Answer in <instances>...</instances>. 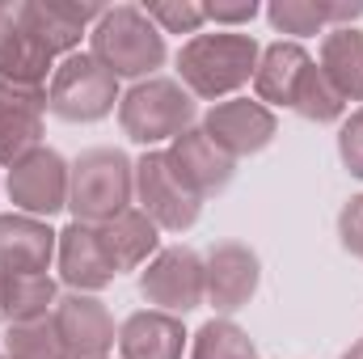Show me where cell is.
I'll return each instance as SVG.
<instances>
[{"mask_svg": "<svg viewBox=\"0 0 363 359\" xmlns=\"http://www.w3.org/2000/svg\"><path fill=\"white\" fill-rule=\"evenodd\" d=\"M190 359H262V355H258V347L250 343V334H245L237 321L216 317V321H207V326L194 334Z\"/></svg>", "mask_w": 363, "mask_h": 359, "instance_id": "cb8c5ba5", "label": "cell"}, {"mask_svg": "<svg viewBox=\"0 0 363 359\" xmlns=\"http://www.w3.org/2000/svg\"><path fill=\"white\" fill-rule=\"evenodd\" d=\"M101 4H64V0H30L17 4V26L47 43L55 55H77L81 34L101 21Z\"/></svg>", "mask_w": 363, "mask_h": 359, "instance_id": "4fadbf2b", "label": "cell"}, {"mask_svg": "<svg viewBox=\"0 0 363 359\" xmlns=\"http://www.w3.org/2000/svg\"><path fill=\"white\" fill-rule=\"evenodd\" d=\"M93 228H97V241H101V250H106L114 275L140 270V267H148V258H157V245H161L157 233H161V228H157L140 207H127V211H118L114 220L93 224Z\"/></svg>", "mask_w": 363, "mask_h": 359, "instance_id": "2e32d148", "label": "cell"}, {"mask_svg": "<svg viewBox=\"0 0 363 359\" xmlns=\"http://www.w3.org/2000/svg\"><path fill=\"white\" fill-rule=\"evenodd\" d=\"M355 17H363V4H330V26L338 21V30H342V26L355 21Z\"/></svg>", "mask_w": 363, "mask_h": 359, "instance_id": "4dcf8cb0", "label": "cell"}, {"mask_svg": "<svg viewBox=\"0 0 363 359\" xmlns=\"http://www.w3.org/2000/svg\"><path fill=\"white\" fill-rule=\"evenodd\" d=\"M4 347H9L4 355H13V359H64V347H60V334H55L51 317L9 326Z\"/></svg>", "mask_w": 363, "mask_h": 359, "instance_id": "d4e9b609", "label": "cell"}, {"mask_svg": "<svg viewBox=\"0 0 363 359\" xmlns=\"http://www.w3.org/2000/svg\"><path fill=\"white\" fill-rule=\"evenodd\" d=\"M55 279L51 275H21V270L0 267V321L21 326V321H38L51 317L55 309Z\"/></svg>", "mask_w": 363, "mask_h": 359, "instance_id": "ac0fdd59", "label": "cell"}, {"mask_svg": "<svg viewBox=\"0 0 363 359\" xmlns=\"http://www.w3.org/2000/svg\"><path fill=\"white\" fill-rule=\"evenodd\" d=\"M60 233H51L47 220L26 216V211H9L0 216V267L21 270V275H47L55 258Z\"/></svg>", "mask_w": 363, "mask_h": 359, "instance_id": "5bb4252c", "label": "cell"}, {"mask_svg": "<svg viewBox=\"0 0 363 359\" xmlns=\"http://www.w3.org/2000/svg\"><path fill=\"white\" fill-rule=\"evenodd\" d=\"M186 330L174 313L140 309L118 326V355L123 359H182Z\"/></svg>", "mask_w": 363, "mask_h": 359, "instance_id": "e0dca14e", "label": "cell"}, {"mask_svg": "<svg viewBox=\"0 0 363 359\" xmlns=\"http://www.w3.org/2000/svg\"><path fill=\"white\" fill-rule=\"evenodd\" d=\"M203 263H207V304L220 317H228V313H237L254 300L258 279H262V263L250 245L220 241V245H211V254Z\"/></svg>", "mask_w": 363, "mask_h": 359, "instance_id": "30bf717a", "label": "cell"}, {"mask_svg": "<svg viewBox=\"0 0 363 359\" xmlns=\"http://www.w3.org/2000/svg\"><path fill=\"white\" fill-rule=\"evenodd\" d=\"M338 157H342V165L363 178V106L342 123V131H338Z\"/></svg>", "mask_w": 363, "mask_h": 359, "instance_id": "83f0119b", "label": "cell"}, {"mask_svg": "<svg viewBox=\"0 0 363 359\" xmlns=\"http://www.w3.org/2000/svg\"><path fill=\"white\" fill-rule=\"evenodd\" d=\"M89 38H93V55L114 77H148L152 68L165 64V34L135 4L106 9L101 21L89 30Z\"/></svg>", "mask_w": 363, "mask_h": 359, "instance_id": "3957f363", "label": "cell"}, {"mask_svg": "<svg viewBox=\"0 0 363 359\" xmlns=\"http://www.w3.org/2000/svg\"><path fill=\"white\" fill-rule=\"evenodd\" d=\"M317 68L330 77V85L347 101H363V30H355V26L330 30L321 43Z\"/></svg>", "mask_w": 363, "mask_h": 359, "instance_id": "d6986e66", "label": "cell"}, {"mask_svg": "<svg viewBox=\"0 0 363 359\" xmlns=\"http://www.w3.org/2000/svg\"><path fill=\"white\" fill-rule=\"evenodd\" d=\"M55 263H60V279L72 292H101L106 283H114V267H110V258L97 241V228L81 224V220H72L60 233Z\"/></svg>", "mask_w": 363, "mask_h": 359, "instance_id": "9a60e30c", "label": "cell"}, {"mask_svg": "<svg viewBox=\"0 0 363 359\" xmlns=\"http://www.w3.org/2000/svg\"><path fill=\"white\" fill-rule=\"evenodd\" d=\"M0 359H13V355H0Z\"/></svg>", "mask_w": 363, "mask_h": 359, "instance_id": "836d02e7", "label": "cell"}, {"mask_svg": "<svg viewBox=\"0 0 363 359\" xmlns=\"http://www.w3.org/2000/svg\"><path fill=\"white\" fill-rule=\"evenodd\" d=\"M43 140V114L38 110H17V106H0V165H17L21 157H30Z\"/></svg>", "mask_w": 363, "mask_h": 359, "instance_id": "603a6c76", "label": "cell"}, {"mask_svg": "<svg viewBox=\"0 0 363 359\" xmlns=\"http://www.w3.org/2000/svg\"><path fill=\"white\" fill-rule=\"evenodd\" d=\"M165 157H169V165H174V174H178L199 199H207V194H220L233 174H237V161L203 131V127H190V131H182L178 140L165 148Z\"/></svg>", "mask_w": 363, "mask_h": 359, "instance_id": "7c38bea8", "label": "cell"}, {"mask_svg": "<svg viewBox=\"0 0 363 359\" xmlns=\"http://www.w3.org/2000/svg\"><path fill=\"white\" fill-rule=\"evenodd\" d=\"M291 110H296L300 118H308V123H334V118H342L347 97L330 85V77H325L317 64H308V68H304V77L296 81Z\"/></svg>", "mask_w": 363, "mask_h": 359, "instance_id": "7402d4cb", "label": "cell"}, {"mask_svg": "<svg viewBox=\"0 0 363 359\" xmlns=\"http://www.w3.org/2000/svg\"><path fill=\"white\" fill-rule=\"evenodd\" d=\"M338 237H342V250H351L355 258H363V194H355L342 216H338Z\"/></svg>", "mask_w": 363, "mask_h": 359, "instance_id": "f1b7e54d", "label": "cell"}, {"mask_svg": "<svg viewBox=\"0 0 363 359\" xmlns=\"http://www.w3.org/2000/svg\"><path fill=\"white\" fill-rule=\"evenodd\" d=\"M342 359H363V338H359V343H355V347H351V351H347Z\"/></svg>", "mask_w": 363, "mask_h": 359, "instance_id": "d6a6232c", "label": "cell"}, {"mask_svg": "<svg viewBox=\"0 0 363 359\" xmlns=\"http://www.w3.org/2000/svg\"><path fill=\"white\" fill-rule=\"evenodd\" d=\"M51 321H55L64 359H106L110 347L118 343L110 309H106L97 296H89V292H68V296H60L55 309H51Z\"/></svg>", "mask_w": 363, "mask_h": 359, "instance_id": "ba28073f", "label": "cell"}, {"mask_svg": "<svg viewBox=\"0 0 363 359\" xmlns=\"http://www.w3.org/2000/svg\"><path fill=\"white\" fill-rule=\"evenodd\" d=\"M118 123L144 148H152L161 140L174 144L182 131L194 127V97L186 93L182 81L148 77V81H140L135 89H127L118 97Z\"/></svg>", "mask_w": 363, "mask_h": 359, "instance_id": "277c9868", "label": "cell"}, {"mask_svg": "<svg viewBox=\"0 0 363 359\" xmlns=\"http://www.w3.org/2000/svg\"><path fill=\"white\" fill-rule=\"evenodd\" d=\"M308 51L300 43H271L262 55H258V72H254V89L258 101H274V106H291V93L296 81L304 77L308 68Z\"/></svg>", "mask_w": 363, "mask_h": 359, "instance_id": "ffe728a7", "label": "cell"}, {"mask_svg": "<svg viewBox=\"0 0 363 359\" xmlns=\"http://www.w3.org/2000/svg\"><path fill=\"white\" fill-rule=\"evenodd\" d=\"M135 165L123 148H89L77 157L68 182V207L81 224H106L131 207Z\"/></svg>", "mask_w": 363, "mask_h": 359, "instance_id": "7a4b0ae2", "label": "cell"}, {"mask_svg": "<svg viewBox=\"0 0 363 359\" xmlns=\"http://www.w3.org/2000/svg\"><path fill=\"white\" fill-rule=\"evenodd\" d=\"M114 101H118V77L93 51L64 55L47 89V110L64 123H97L114 110Z\"/></svg>", "mask_w": 363, "mask_h": 359, "instance_id": "5b68a950", "label": "cell"}, {"mask_svg": "<svg viewBox=\"0 0 363 359\" xmlns=\"http://www.w3.org/2000/svg\"><path fill=\"white\" fill-rule=\"evenodd\" d=\"M203 17L207 21H220V26H241V21H254L258 17V4L254 0H241V4H203Z\"/></svg>", "mask_w": 363, "mask_h": 359, "instance_id": "f546056e", "label": "cell"}, {"mask_svg": "<svg viewBox=\"0 0 363 359\" xmlns=\"http://www.w3.org/2000/svg\"><path fill=\"white\" fill-rule=\"evenodd\" d=\"M140 296L161 313H190L207 300V263L190 245L157 250V258L140 270Z\"/></svg>", "mask_w": 363, "mask_h": 359, "instance_id": "8992f818", "label": "cell"}, {"mask_svg": "<svg viewBox=\"0 0 363 359\" xmlns=\"http://www.w3.org/2000/svg\"><path fill=\"white\" fill-rule=\"evenodd\" d=\"M135 194H140V211L169 233H186L203 211V199L174 174L165 153H144L135 161Z\"/></svg>", "mask_w": 363, "mask_h": 359, "instance_id": "52a82bcc", "label": "cell"}, {"mask_svg": "<svg viewBox=\"0 0 363 359\" xmlns=\"http://www.w3.org/2000/svg\"><path fill=\"white\" fill-rule=\"evenodd\" d=\"M55 51L47 43H38L30 30L13 26V34L0 47V77L13 85H30V89H47V77H55Z\"/></svg>", "mask_w": 363, "mask_h": 359, "instance_id": "44dd1931", "label": "cell"}, {"mask_svg": "<svg viewBox=\"0 0 363 359\" xmlns=\"http://www.w3.org/2000/svg\"><path fill=\"white\" fill-rule=\"evenodd\" d=\"M203 131L237 161V157H254L262 153L267 144L274 140L279 123L274 114L262 106V101H250V97H233V101H220L207 110L203 118Z\"/></svg>", "mask_w": 363, "mask_h": 359, "instance_id": "8fae6325", "label": "cell"}, {"mask_svg": "<svg viewBox=\"0 0 363 359\" xmlns=\"http://www.w3.org/2000/svg\"><path fill=\"white\" fill-rule=\"evenodd\" d=\"M262 47L250 34H194L178 51V77L190 97L216 101L254 81Z\"/></svg>", "mask_w": 363, "mask_h": 359, "instance_id": "6da1fadb", "label": "cell"}, {"mask_svg": "<svg viewBox=\"0 0 363 359\" xmlns=\"http://www.w3.org/2000/svg\"><path fill=\"white\" fill-rule=\"evenodd\" d=\"M144 13L161 34H199V26L207 21L203 4H190V0H152L144 4Z\"/></svg>", "mask_w": 363, "mask_h": 359, "instance_id": "4316f807", "label": "cell"}, {"mask_svg": "<svg viewBox=\"0 0 363 359\" xmlns=\"http://www.w3.org/2000/svg\"><path fill=\"white\" fill-rule=\"evenodd\" d=\"M267 17H271L274 30L304 38V34H317L330 26V4H321V0H274Z\"/></svg>", "mask_w": 363, "mask_h": 359, "instance_id": "484cf974", "label": "cell"}, {"mask_svg": "<svg viewBox=\"0 0 363 359\" xmlns=\"http://www.w3.org/2000/svg\"><path fill=\"white\" fill-rule=\"evenodd\" d=\"M68 182H72V170L55 148H34L9 170V199L17 211L43 220L68 207Z\"/></svg>", "mask_w": 363, "mask_h": 359, "instance_id": "9c48e42d", "label": "cell"}, {"mask_svg": "<svg viewBox=\"0 0 363 359\" xmlns=\"http://www.w3.org/2000/svg\"><path fill=\"white\" fill-rule=\"evenodd\" d=\"M13 26H17V9H9V4H0V47H4V38L13 34Z\"/></svg>", "mask_w": 363, "mask_h": 359, "instance_id": "1f68e13d", "label": "cell"}]
</instances>
